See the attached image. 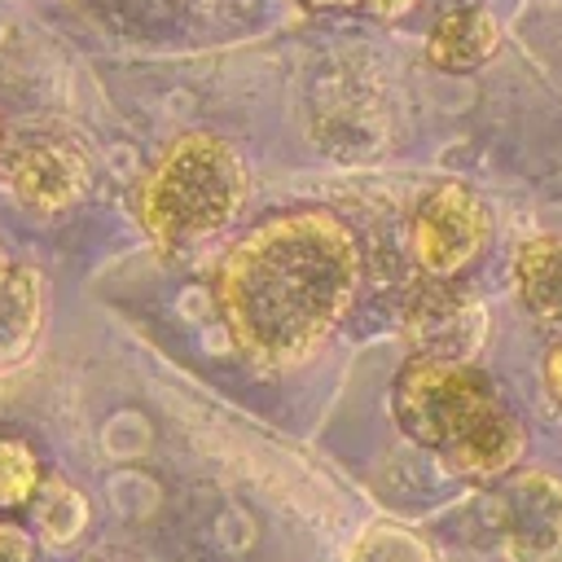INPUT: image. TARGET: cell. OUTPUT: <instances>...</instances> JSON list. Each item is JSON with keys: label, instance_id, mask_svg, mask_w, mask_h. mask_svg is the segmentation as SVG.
<instances>
[{"label": "cell", "instance_id": "cell-1", "mask_svg": "<svg viewBox=\"0 0 562 562\" xmlns=\"http://www.w3.org/2000/svg\"><path fill=\"white\" fill-rule=\"evenodd\" d=\"M356 285L360 241L321 206L268 215L215 263L220 321L263 369L307 360L347 316Z\"/></svg>", "mask_w": 562, "mask_h": 562}, {"label": "cell", "instance_id": "cell-2", "mask_svg": "<svg viewBox=\"0 0 562 562\" xmlns=\"http://www.w3.org/2000/svg\"><path fill=\"white\" fill-rule=\"evenodd\" d=\"M395 422L465 479H505L527 452L522 422L470 360H408L395 378Z\"/></svg>", "mask_w": 562, "mask_h": 562}, {"label": "cell", "instance_id": "cell-3", "mask_svg": "<svg viewBox=\"0 0 562 562\" xmlns=\"http://www.w3.org/2000/svg\"><path fill=\"white\" fill-rule=\"evenodd\" d=\"M246 202V162L215 132L176 136L140 184V220L167 250L215 237Z\"/></svg>", "mask_w": 562, "mask_h": 562}, {"label": "cell", "instance_id": "cell-4", "mask_svg": "<svg viewBox=\"0 0 562 562\" xmlns=\"http://www.w3.org/2000/svg\"><path fill=\"white\" fill-rule=\"evenodd\" d=\"M487 241H492V220L470 184L443 180L422 198L413 215V250L435 281H452L457 272H465L487 250Z\"/></svg>", "mask_w": 562, "mask_h": 562}, {"label": "cell", "instance_id": "cell-5", "mask_svg": "<svg viewBox=\"0 0 562 562\" xmlns=\"http://www.w3.org/2000/svg\"><path fill=\"white\" fill-rule=\"evenodd\" d=\"M487 338V307L457 281H430L404 307V342L413 360H470Z\"/></svg>", "mask_w": 562, "mask_h": 562}, {"label": "cell", "instance_id": "cell-6", "mask_svg": "<svg viewBox=\"0 0 562 562\" xmlns=\"http://www.w3.org/2000/svg\"><path fill=\"white\" fill-rule=\"evenodd\" d=\"M496 527L514 562H562V479L544 470L505 474Z\"/></svg>", "mask_w": 562, "mask_h": 562}, {"label": "cell", "instance_id": "cell-7", "mask_svg": "<svg viewBox=\"0 0 562 562\" xmlns=\"http://www.w3.org/2000/svg\"><path fill=\"white\" fill-rule=\"evenodd\" d=\"M4 180L18 202L31 211H66L75 206L88 184H92V158L66 140V136H26L9 158H4Z\"/></svg>", "mask_w": 562, "mask_h": 562}, {"label": "cell", "instance_id": "cell-8", "mask_svg": "<svg viewBox=\"0 0 562 562\" xmlns=\"http://www.w3.org/2000/svg\"><path fill=\"white\" fill-rule=\"evenodd\" d=\"M501 48V22L483 9V4H461L452 13H443L426 40V57L439 70L465 75L479 70L483 61H492Z\"/></svg>", "mask_w": 562, "mask_h": 562}, {"label": "cell", "instance_id": "cell-9", "mask_svg": "<svg viewBox=\"0 0 562 562\" xmlns=\"http://www.w3.org/2000/svg\"><path fill=\"white\" fill-rule=\"evenodd\" d=\"M514 290H518V303L536 321L562 325V237L544 233V237H527L518 246Z\"/></svg>", "mask_w": 562, "mask_h": 562}, {"label": "cell", "instance_id": "cell-10", "mask_svg": "<svg viewBox=\"0 0 562 562\" xmlns=\"http://www.w3.org/2000/svg\"><path fill=\"white\" fill-rule=\"evenodd\" d=\"M40 338V277L31 268H13L0 285V369L31 356Z\"/></svg>", "mask_w": 562, "mask_h": 562}, {"label": "cell", "instance_id": "cell-11", "mask_svg": "<svg viewBox=\"0 0 562 562\" xmlns=\"http://www.w3.org/2000/svg\"><path fill=\"white\" fill-rule=\"evenodd\" d=\"M31 522L40 527V536L48 544H70L79 540V531L88 527V501L79 487H70L66 479H44L35 501H31Z\"/></svg>", "mask_w": 562, "mask_h": 562}, {"label": "cell", "instance_id": "cell-12", "mask_svg": "<svg viewBox=\"0 0 562 562\" xmlns=\"http://www.w3.org/2000/svg\"><path fill=\"white\" fill-rule=\"evenodd\" d=\"M44 483L40 457L26 439H0V509L31 505Z\"/></svg>", "mask_w": 562, "mask_h": 562}, {"label": "cell", "instance_id": "cell-13", "mask_svg": "<svg viewBox=\"0 0 562 562\" xmlns=\"http://www.w3.org/2000/svg\"><path fill=\"white\" fill-rule=\"evenodd\" d=\"M347 562H435V558H430V549L413 531L391 527V522H378V527H369L351 544V558Z\"/></svg>", "mask_w": 562, "mask_h": 562}, {"label": "cell", "instance_id": "cell-14", "mask_svg": "<svg viewBox=\"0 0 562 562\" xmlns=\"http://www.w3.org/2000/svg\"><path fill=\"white\" fill-rule=\"evenodd\" d=\"M31 536L18 522H0V562H31Z\"/></svg>", "mask_w": 562, "mask_h": 562}, {"label": "cell", "instance_id": "cell-15", "mask_svg": "<svg viewBox=\"0 0 562 562\" xmlns=\"http://www.w3.org/2000/svg\"><path fill=\"white\" fill-rule=\"evenodd\" d=\"M544 386L562 400V342H553V351L544 356Z\"/></svg>", "mask_w": 562, "mask_h": 562}, {"label": "cell", "instance_id": "cell-16", "mask_svg": "<svg viewBox=\"0 0 562 562\" xmlns=\"http://www.w3.org/2000/svg\"><path fill=\"white\" fill-rule=\"evenodd\" d=\"M360 4L378 18H404L408 9H417V0H360Z\"/></svg>", "mask_w": 562, "mask_h": 562}, {"label": "cell", "instance_id": "cell-17", "mask_svg": "<svg viewBox=\"0 0 562 562\" xmlns=\"http://www.w3.org/2000/svg\"><path fill=\"white\" fill-rule=\"evenodd\" d=\"M303 9H316V13H325V9H356L360 0H299Z\"/></svg>", "mask_w": 562, "mask_h": 562}, {"label": "cell", "instance_id": "cell-18", "mask_svg": "<svg viewBox=\"0 0 562 562\" xmlns=\"http://www.w3.org/2000/svg\"><path fill=\"white\" fill-rule=\"evenodd\" d=\"M9 272H13V263H9V255H4V250H0V285H4V281H9Z\"/></svg>", "mask_w": 562, "mask_h": 562}]
</instances>
